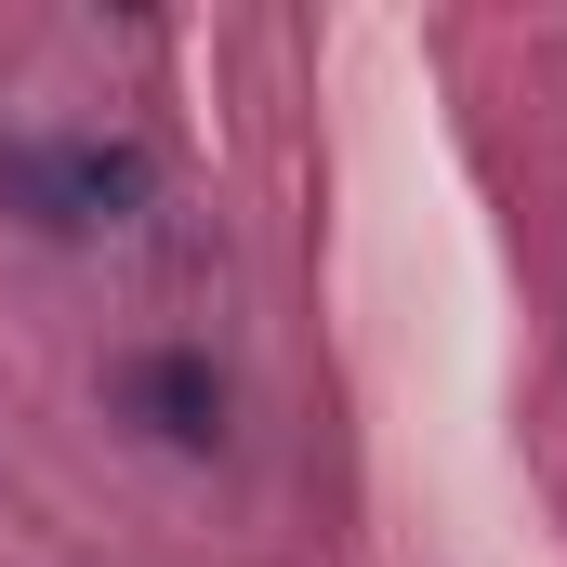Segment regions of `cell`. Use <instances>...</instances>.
<instances>
[{"mask_svg": "<svg viewBox=\"0 0 567 567\" xmlns=\"http://www.w3.org/2000/svg\"><path fill=\"white\" fill-rule=\"evenodd\" d=\"M158 198V158L106 133H0V212L53 225V238H93V225H133Z\"/></svg>", "mask_w": 567, "mask_h": 567, "instance_id": "6da1fadb", "label": "cell"}, {"mask_svg": "<svg viewBox=\"0 0 567 567\" xmlns=\"http://www.w3.org/2000/svg\"><path fill=\"white\" fill-rule=\"evenodd\" d=\"M120 396H133L145 435H172V449H212L225 435V370L198 357V343H158V357H133L120 370Z\"/></svg>", "mask_w": 567, "mask_h": 567, "instance_id": "7a4b0ae2", "label": "cell"}]
</instances>
